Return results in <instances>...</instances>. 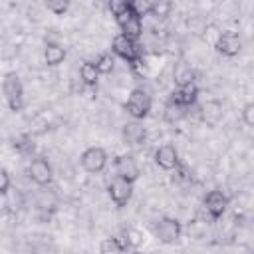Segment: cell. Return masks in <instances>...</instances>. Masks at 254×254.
I'll return each mask as SVG.
<instances>
[{
    "label": "cell",
    "instance_id": "cell-1",
    "mask_svg": "<svg viewBox=\"0 0 254 254\" xmlns=\"http://www.w3.org/2000/svg\"><path fill=\"white\" fill-rule=\"evenodd\" d=\"M109 10L115 16V22H117L121 34L127 36L129 40L139 42V38L143 36V20L133 14L129 2L127 0H111Z\"/></svg>",
    "mask_w": 254,
    "mask_h": 254
},
{
    "label": "cell",
    "instance_id": "cell-2",
    "mask_svg": "<svg viewBox=\"0 0 254 254\" xmlns=\"http://www.w3.org/2000/svg\"><path fill=\"white\" fill-rule=\"evenodd\" d=\"M111 54L117 56V58H121L123 62H127L131 67H137L143 62V52H141L139 42L129 40L123 34H117L111 40Z\"/></svg>",
    "mask_w": 254,
    "mask_h": 254
},
{
    "label": "cell",
    "instance_id": "cell-3",
    "mask_svg": "<svg viewBox=\"0 0 254 254\" xmlns=\"http://www.w3.org/2000/svg\"><path fill=\"white\" fill-rule=\"evenodd\" d=\"M151 107H153V99L149 95V91H145L143 87H135L131 89L123 109L127 111V115L133 119V121H143L149 117L151 113Z\"/></svg>",
    "mask_w": 254,
    "mask_h": 254
},
{
    "label": "cell",
    "instance_id": "cell-4",
    "mask_svg": "<svg viewBox=\"0 0 254 254\" xmlns=\"http://www.w3.org/2000/svg\"><path fill=\"white\" fill-rule=\"evenodd\" d=\"M2 95L6 99V105L10 111L18 113L24 107V85L16 71H8L2 79Z\"/></svg>",
    "mask_w": 254,
    "mask_h": 254
},
{
    "label": "cell",
    "instance_id": "cell-5",
    "mask_svg": "<svg viewBox=\"0 0 254 254\" xmlns=\"http://www.w3.org/2000/svg\"><path fill=\"white\" fill-rule=\"evenodd\" d=\"M153 234L161 244H175L181 234H183V224L177 218L171 216H163L157 220V224L153 226Z\"/></svg>",
    "mask_w": 254,
    "mask_h": 254
},
{
    "label": "cell",
    "instance_id": "cell-6",
    "mask_svg": "<svg viewBox=\"0 0 254 254\" xmlns=\"http://www.w3.org/2000/svg\"><path fill=\"white\" fill-rule=\"evenodd\" d=\"M107 159L109 157H107V151L103 147H87L81 153V157H79L83 171L85 173H91V175L101 173L107 167Z\"/></svg>",
    "mask_w": 254,
    "mask_h": 254
},
{
    "label": "cell",
    "instance_id": "cell-7",
    "mask_svg": "<svg viewBox=\"0 0 254 254\" xmlns=\"http://www.w3.org/2000/svg\"><path fill=\"white\" fill-rule=\"evenodd\" d=\"M107 194H109L111 202H113L117 208H123V206L129 204V200H131V196H133V183L115 177V179L109 183V187H107Z\"/></svg>",
    "mask_w": 254,
    "mask_h": 254
},
{
    "label": "cell",
    "instance_id": "cell-8",
    "mask_svg": "<svg viewBox=\"0 0 254 254\" xmlns=\"http://www.w3.org/2000/svg\"><path fill=\"white\" fill-rule=\"evenodd\" d=\"M28 175H30V179L38 187H48L52 183V179H54V169H52V165H50L48 159L34 157L30 161V165H28Z\"/></svg>",
    "mask_w": 254,
    "mask_h": 254
},
{
    "label": "cell",
    "instance_id": "cell-9",
    "mask_svg": "<svg viewBox=\"0 0 254 254\" xmlns=\"http://www.w3.org/2000/svg\"><path fill=\"white\" fill-rule=\"evenodd\" d=\"M202 204H204V210L208 212V216H210L212 220H218V218H222V214H224L226 208H228V196H226L222 190L212 189V190L206 192Z\"/></svg>",
    "mask_w": 254,
    "mask_h": 254
},
{
    "label": "cell",
    "instance_id": "cell-10",
    "mask_svg": "<svg viewBox=\"0 0 254 254\" xmlns=\"http://www.w3.org/2000/svg\"><path fill=\"white\" fill-rule=\"evenodd\" d=\"M214 50L224 58H234L242 52V38L236 32H220Z\"/></svg>",
    "mask_w": 254,
    "mask_h": 254
},
{
    "label": "cell",
    "instance_id": "cell-11",
    "mask_svg": "<svg viewBox=\"0 0 254 254\" xmlns=\"http://www.w3.org/2000/svg\"><path fill=\"white\" fill-rule=\"evenodd\" d=\"M139 175H141V169L133 155H119L115 159V177L135 183L139 179Z\"/></svg>",
    "mask_w": 254,
    "mask_h": 254
},
{
    "label": "cell",
    "instance_id": "cell-12",
    "mask_svg": "<svg viewBox=\"0 0 254 254\" xmlns=\"http://www.w3.org/2000/svg\"><path fill=\"white\" fill-rule=\"evenodd\" d=\"M198 93H200V89H198V85H196V83L179 85V87H175V89H173V93H171L169 101H173L175 105H181V107H185V109H190V107L196 103Z\"/></svg>",
    "mask_w": 254,
    "mask_h": 254
},
{
    "label": "cell",
    "instance_id": "cell-13",
    "mask_svg": "<svg viewBox=\"0 0 254 254\" xmlns=\"http://www.w3.org/2000/svg\"><path fill=\"white\" fill-rule=\"evenodd\" d=\"M121 141L127 147H139L147 141V129L141 121H129L121 127Z\"/></svg>",
    "mask_w": 254,
    "mask_h": 254
},
{
    "label": "cell",
    "instance_id": "cell-14",
    "mask_svg": "<svg viewBox=\"0 0 254 254\" xmlns=\"http://www.w3.org/2000/svg\"><path fill=\"white\" fill-rule=\"evenodd\" d=\"M198 115L200 119L208 125V127H214L220 123L222 115H224V105L220 99H206L200 107H198Z\"/></svg>",
    "mask_w": 254,
    "mask_h": 254
},
{
    "label": "cell",
    "instance_id": "cell-15",
    "mask_svg": "<svg viewBox=\"0 0 254 254\" xmlns=\"http://www.w3.org/2000/svg\"><path fill=\"white\" fill-rule=\"evenodd\" d=\"M181 163L179 159V151L175 149V145L165 143L155 151V165L163 171H175V167Z\"/></svg>",
    "mask_w": 254,
    "mask_h": 254
},
{
    "label": "cell",
    "instance_id": "cell-16",
    "mask_svg": "<svg viewBox=\"0 0 254 254\" xmlns=\"http://www.w3.org/2000/svg\"><path fill=\"white\" fill-rule=\"evenodd\" d=\"M173 79H175V85H189V83H196V73L192 69V65L187 62V60H179L173 67Z\"/></svg>",
    "mask_w": 254,
    "mask_h": 254
},
{
    "label": "cell",
    "instance_id": "cell-17",
    "mask_svg": "<svg viewBox=\"0 0 254 254\" xmlns=\"http://www.w3.org/2000/svg\"><path fill=\"white\" fill-rule=\"evenodd\" d=\"M65 56H67V52H65V48L60 42H46V48H44V62H46V65L56 67V65L64 64Z\"/></svg>",
    "mask_w": 254,
    "mask_h": 254
},
{
    "label": "cell",
    "instance_id": "cell-18",
    "mask_svg": "<svg viewBox=\"0 0 254 254\" xmlns=\"http://www.w3.org/2000/svg\"><path fill=\"white\" fill-rule=\"evenodd\" d=\"M79 79H81L83 87H97L99 73H97L93 62H83V64L79 65Z\"/></svg>",
    "mask_w": 254,
    "mask_h": 254
},
{
    "label": "cell",
    "instance_id": "cell-19",
    "mask_svg": "<svg viewBox=\"0 0 254 254\" xmlns=\"http://www.w3.org/2000/svg\"><path fill=\"white\" fill-rule=\"evenodd\" d=\"M127 250H129L127 244L117 236L103 238L101 244H99V254H125Z\"/></svg>",
    "mask_w": 254,
    "mask_h": 254
},
{
    "label": "cell",
    "instance_id": "cell-20",
    "mask_svg": "<svg viewBox=\"0 0 254 254\" xmlns=\"http://www.w3.org/2000/svg\"><path fill=\"white\" fill-rule=\"evenodd\" d=\"M187 113H189V109H185V107H181V105H175L173 101H167L165 107H163V119H165L167 123H171V125L183 121V119L187 117Z\"/></svg>",
    "mask_w": 254,
    "mask_h": 254
},
{
    "label": "cell",
    "instance_id": "cell-21",
    "mask_svg": "<svg viewBox=\"0 0 254 254\" xmlns=\"http://www.w3.org/2000/svg\"><path fill=\"white\" fill-rule=\"evenodd\" d=\"M93 65H95V69H97V73H99V75H107V73H111V71H113V67H115V56H113V54H109V52L99 54V56H97V60L93 62Z\"/></svg>",
    "mask_w": 254,
    "mask_h": 254
},
{
    "label": "cell",
    "instance_id": "cell-22",
    "mask_svg": "<svg viewBox=\"0 0 254 254\" xmlns=\"http://www.w3.org/2000/svg\"><path fill=\"white\" fill-rule=\"evenodd\" d=\"M121 240L127 244L129 250H137V248L143 246V240H145V238H143V232H141V230H137V228H125Z\"/></svg>",
    "mask_w": 254,
    "mask_h": 254
},
{
    "label": "cell",
    "instance_id": "cell-23",
    "mask_svg": "<svg viewBox=\"0 0 254 254\" xmlns=\"http://www.w3.org/2000/svg\"><path fill=\"white\" fill-rule=\"evenodd\" d=\"M206 26H208V22H206L200 14H194V16H189V18H187V28H189V32H190L192 36L202 38Z\"/></svg>",
    "mask_w": 254,
    "mask_h": 254
},
{
    "label": "cell",
    "instance_id": "cell-24",
    "mask_svg": "<svg viewBox=\"0 0 254 254\" xmlns=\"http://www.w3.org/2000/svg\"><path fill=\"white\" fill-rule=\"evenodd\" d=\"M151 4H153L151 0H131V2H129L133 14L139 16L141 20H143L145 16H151Z\"/></svg>",
    "mask_w": 254,
    "mask_h": 254
},
{
    "label": "cell",
    "instance_id": "cell-25",
    "mask_svg": "<svg viewBox=\"0 0 254 254\" xmlns=\"http://www.w3.org/2000/svg\"><path fill=\"white\" fill-rule=\"evenodd\" d=\"M46 8H48V12H52L56 16H64L69 10V2L67 0H48Z\"/></svg>",
    "mask_w": 254,
    "mask_h": 254
},
{
    "label": "cell",
    "instance_id": "cell-26",
    "mask_svg": "<svg viewBox=\"0 0 254 254\" xmlns=\"http://www.w3.org/2000/svg\"><path fill=\"white\" fill-rule=\"evenodd\" d=\"M151 2H153V4H151V16H157V18L169 16V12H171V8H173L171 2H165V0H159V2L151 0Z\"/></svg>",
    "mask_w": 254,
    "mask_h": 254
},
{
    "label": "cell",
    "instance_id": "cell-27",
    "mask_svg": "<svg viewBox=\"0 0 254 254\" xmlns=\"http://www.w3.org/2000/svg\"><path fill=\"white\" fill-rule=\"evenodd\" d=\"M240 117H242V123H244L246 127H252V125H254V103H252V101H248V103L242 107Z\"/></svg>",
    "mask_w": 254,
    "mask_h": 254
},
{
    "label": "cell",
    "instance_id": "cell-28",
    "mask_svg": "<svg viewBox=\"0 0 254 254\" xmlns=\"http://www.w3.org/2000/svg\"><path fill=\"white\" fill-rule=\"evenodd\" d=\"M218 36H220V30H218L214 24H208V26H206V30H204V34H202V40H204V42H208V44L214 48V44H216Z\"/></svg>",
    "mask_w": 254,
    "mask_h": 254
},
{
    "label": "cell",
    "instance_id": "cell-29",
    "mask_svg": "<svg viewBox=\"0 0 254 254\" xmlns=\"http://www.w3.org/2000/svg\"><path fill=\"white\" fill-rule=\"evenodd\" d=\"M173 173H175L173 177H175L179 183H187V181H190V171H189V167H187L185 163H179V165L175 167Z\"/></svg>",
    "mask_w": 254,
    "mask_h": 254
},
{
    "label": "cell",
    "instance_id": "cell-30",
    "mask_svg": "<svg viewBox=\"0 0 254 254\" xmlns=\"http://www.w3.org/2000/svg\"><path fill=\"white\" fill-rule=\"evenodd\" d=\"M14 147L22 153V155H26V153H30L32 149H34V145L30 143V139L28 137H20V139H14Z\"/></svg>",
    "mask_w": 254,
    "mask_h": 254
},
{
    "label": "cell",
    "instance_id": "cell-31",
    "mask_svg": "<svg viewBox=\"0 0 254 254\" xmlns=\"http://www.w3.org/2000/svg\"><path fill=\"white\" fill-rule=\"evenodd\" d=\"M10 185H12V181H10L8 171L4 167H0V194H6L10 190Z\"/></svg>",
    "mask_w": 254,
    "mask_h": 254
}]
</instances>
